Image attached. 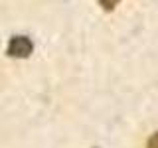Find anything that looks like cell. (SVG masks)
Instances as JSON below:
<instances>
[{
  "instance_id": "cell-2",
  "label": "cell",
  "mask_w": 158,
  "mask_h": 148,
  "mask_svg": "<svg viewBox=\"0 0 158 148\" xmlns=\"http://www.w3.org/2000/svg\"><path fill=\"white\" fill-rule=\"evenodd\" d=\"M118 2H121V0H99V4H101L103 10H107V12L115 10V8L118 6Z\"/></svg>"
},
{
  "instance_id": "cell-3",
  "label": "cell",
  "mask_w": 158,
  "mask_h": 148,
  "mask_svg": "<svg viewBox=\"0 0 158 148\" xmlns=\"http://www.w3.org/2000/svg\"><path fill=\"white\" fill-rule=\"evenodd\" d=\"M146 148H158V132H154V134L150 136V140H148Z\"/></svg>"
},
{
  "instance_id": "cell-1",
  "label": "cell",
  "mask_w": 158,
  "mask_h": 148,
  "mask_svg": "<svg viewBox=\"0 0 158 148\" xmlns=\"http://www.w3.org/2000/svg\"><path fill=\"white\" fill-rule=\"evenodd\" d=\"M34 51V43L28 36H12L8 42L6 53L10 57H16V59H26L32 56Z\"/></svg>"
}]
</instances>
